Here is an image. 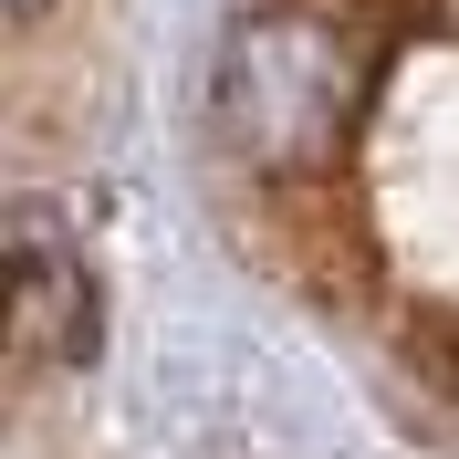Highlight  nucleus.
I'll return each instance as SVG.
<instances>
[{
  "label": "nucleus",
  "instance_id": "nucleus-1",
  "mask_svg": "<svg viewBox=\"0 0 459 459\" xmlns=\"http://www.w3.org/2000/svg\"><path fill=\"white\" fill-rule=\"evenodd\" d=\"M366 74L376 53L334 11L314 0H272V11H240L209 63V126L240 168L261 178H314L344 157L355 115H366Z\"/></svg>",
  "mask_w": 459,
  "mask_h": 459
},
{
  "label": "nucleus",
  "instance_id": "nucleus-2",
  "mask_svg": "<svg viewBox=\"0 0 459 459\" xmlns=\"http://www.w3.org/2000/svg\"><path fill=\"white\" fill-rule=\"evenodd\" d=\"M11 334H22V355L94 344V282H84V251L53 230V209H22V230H11Z\"/></svg>",
  "mask_w": 459,
  "mask_h": 459
},
{
  "label": "nucleus",
  "instance_id": "nucleus-3",
  "mask_svg": "<svg viewBox=\"0 0 459 459\" xmlns=\"http://www.w3.org/2000/svg\"><path fill=\"white\" fill-rule=\"evenodd\" d=\"M11 11H22V22H31V11H42V0H11Z\"/></svg>",
  "mask_w": 459,
  "mask_h": 459
}]
</instances>
